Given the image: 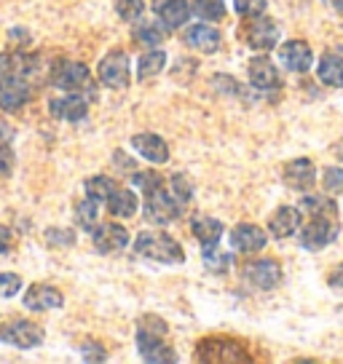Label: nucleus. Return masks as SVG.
Masks as SVG:
<instances>
[{
	"instance_id": "obj_1",
	"label": "nucleus",
	"mask_w": 343,
	"mask_h": 364,
	"mask_svg": "<svg viewBox=\"0 0 343 364\" xmlns=\"http://www.w3.org/2000/svg\"><path fill=\"white\" fill-rule=\"evenodd\" d=\"M132 182L145 191V220L156 225H169L172 220H177L194 196V188L183 174L164 180L156 171H134Z\"/></svg>"
},
{
	"instance_id": "obj_2",
	"label": "nucleus",
	"mask_w": 343,
	"mask_h": 364,
	"mask_svg": "<svg viewBox=\"0 0 343 364\" xmlns=\"http://www.w3.org/2000/svg\"><path fill=\"white\" fill-rule=\"evenodd\" d=\"M300 209L309 212L311 220L300 228V247L309 252L324 250L327 244L338 239V206L330 198H320V196H306L300 201Z\"/></svg>"
},
{
	"instance_id": "obj_3",
	"label": "nucleus",
	"mask_w": 343,
	"mask_h": 364,
	"mask_svg": "<svg viewBox=\"0 0 343 364\" xmlns=\"http://www.w3.org/2000/svg\"><path fill=\"white\" fill-rule=\"evenodd\" d=\"M134 252L139 257H148V260L164 262V265H180L185 262V252L177 241L159 233V230H142L134 239Z\"/></svg>"
},
{
	"instance_id": "obj_4",
	"label": "nucleus",
	"mask_w": 343,
	"mask_h": 364,
	"mask_svg": "<svg viewBox=\"0 0 343 364\" xmlns=\"http://www.w3.org/2000/svg\"><path fill=\"white\" fill-rule=\"evenodd\" d=\"M199 362H228V364H250L252 356L244 353L236 341H228V338H206V341L199 343V353H196Z\"/></svg>"
},
{
	"instance_id": "obj_5",
	"label": "nucleus",
	"mask_w": 343,
	"mask_h": 364,
	"mask_svg": "<svg viewBox=\"0 0 343 364\" xmlns=\"http://www.w3.org/2000/svg\"><path fill=\"white\" fill-rule=\"evenodd\" d=\"M241 41L255 51H271L279 43V24L263 14L252 16L250 22L241 27Z\"/></svg>"
},
{
	"instance_id": "obj_6",
	"label": "nucleus",
	"mask_w": 343,
	"mask_h": 364,
	"mask_svg": "<svg viewBox=\"0 0 343 364\" xmlns=\"http://www.w3.org/2000/svg\"><path fill=\"white\" fill-rule=\"evenodd\" d=\"M51 83L62 91H83L92 89V73L80 62H70V59H59L51 68Z\"/></svg>"
},
{
	"instance_id": "obj_7",
	"label": "nucleus",
	"mask_w": 343,
	"mask_h": 364,
	"mask_svg": "<svg viewBox=\"0 0 343 364\" xmlns=\"http://www.w3.org/2000/svg\"><path fill=\"white\" fill-rule=\"evenodd\" d=\"M0 343H9L14 348H35L43 343V330L27 318H14L0 327Z\"/></svg>"
},
{
	"instance_id": "obj_8",
	"label": "nucleus",
	"mask_w": 343,
	"mask_h": 364,
	"mask_svg": "<svg viewBox=\"0 0 343 364\" xmlns=\"http://www.w3.org/2000/svg\"><path fill=\"white\" fill-rule=\"evenodd\" d=\"M97 75L102 80L107 89H126L129 86V57L124 51H110L107 57L100 62Z\"/></svg>"
},
{
	"instance_id": "obj_9",
	"label": "nucleus",
	"mask_w": 343,
	"mask_h": 364,
	"mask_svg": "<svg viewBox=\"0 0 343 364\" xmlns=\"http://www.w3.org/2000/svg\"><path fill=\"white\" fill-rule=\"evenodd\" d=\"M137 348H139V356L145 362H161V364L177 362V353L172 351V346L164 341V335H156V332L137 330Z\"/></svg>"
},
{
	"instance_id": "obj_10",
	"label": "nucleus",
	"mask_w": 343,
	"mask_h": 364,
	"mask_svg": "<svg viewBox=\"0 0 343 364\" xmlns=\"http://www.w3.org/2000/svg\"><path fill=\"white\" fill-rule=\"evenodd\" d=\"M244 279L255 289H274L282 282V268L274 260H252L244 265Z\"/></svg>"
},
{
	"instance_id": "obj_11",
	"label": "nucleus",
	"mask_w": 343,
	"mask_h": 364,
	"mask_svg": "<svg viewBox=\"0 0 343 364\" xmlns=\"http://www.w3.org/2000/svg\"><path fill=\"white\" fill-rule=\"evenodd\" d=\"M30 102V86L22 75L6 73V78L0 80V107L3 110H19Z\"/></svg>"
},
{
	"instance_id": "obj_12",
	"label": "nucleus",
	"mask_w": 343,
	"mask_h": 364,
	"mask_svg": "<svg viewBox=\"0 0 343 364\" xmlns=\"http://www.w3.org/2000/svg\"><path fill=\"white\" fill-rule=\"evenodd\" d=\"M94 233V250L110 255V252H121L129 244V230L118 223H102L92 230Z\"/></svg>"
},
{
	"instance_id": "obj_13",
	"label": "nucleus",
	"mask_w": 343,
	"mask_h": 364,
	"mask_svg": "<svg viewBox=\"0 0 343 364\" xmlns=\"http://www.w3.org/2000/svg\"><path fill=\"white\" fill-rule=\"evenodd\" d=\"M265 244H268V236H265L263 228L241 223V225H236L231 230V247H233V252L250 255V252H260Z\"/></svg>"
},
{
	"instance_id": "obj_14",
	"label": "nucleus",
	"mask_w": 343,
	"mask_h": 364,
	"mask_svg": "<svg viewBox=\"0 0 343 364\" xmlns=\"http://www.w3.org/2000/svg\"><path fill=\"white\" fill-rule=\"evenodd\" d=\"M279 59L287 70L292 73H306L314 62V54H311V46L306 41H287L279 48Z\"/></svg>"
},
{
	"instance_id": "obj_15",
	"label": "nucleus",
	"mask_w": 343,
	"mask_h": 364,
	"mask_svg": "<svg viewBox=\"0 0 343 364\" xmlns=\"http://www.w3.org/2000/svg\"><path fill=\"white\" fill-rule=\"evenodd\" d=\"M62 303H65V295L57 287L33 284L24 292V308L30 311H51V308H62Z\"/></svg>"
},
{
	"instance_id": "obj_16",
	"label": "nucleus",
	"mask_w": 343,
	"mask_h": 364,
	"mask_svg": "<svg viewBox=\"0 0 343 364\" xmlns=\"http://www.w3.org/2000/svg\"><path fill=\"white\" fill-rule=\"evenodd\" d=\"M153 11L159 14L164 27L177 30V27H183L191 19V3L188 0H156V9Z\"/></svg>"
},
{
	"instance_id": "obj_17",
	"label": "nucleus",
	"mask_w": 343,
	"mask_h": 364,
	"mask_svg": "<svg viewBox=\"0 0 343 364\" xmlns=\"http://www.w3.org/2000/svg\"><path fill=\"white\" fill-rule=\"evenodd\" d=\"M247 73H250V83L255 89L268 91L279 86V70L274 68V62L268 57H255L250 59L247 65Z\"/></svg>"
},
{
	"instance_id": "obj_18",
	"label": "nucleus",
	"mask_w": 343,
	"mask_h": 364,
	"mask_svg": "<svg viewBox=\"0 0 343 364\" xmlns=\"http://www.w3.org/2000/svg\"><path fill=\"white\" fill-rule=\"evenodd\" d=\"M285 182L292 191H309L317 182V169L309 159H295L285 166Z\"/></svg>"
},
{
	"instance_id": "obj_19",
	"label": "nucleus",
	"mask_w": 343,
	"mask_h": 364,
	"mask_svg": "<svg viewBox=\"0 0 343 364\" xmlns=\"http://www.w3.org/2000/svg\"><path fill=\"white\" fill-rule=\"evenodd\" d=\"M300 223H303V217H300L297 209L282 206V209L274 212L271 220H268V230H271L274 239H290V236H295L297 230H300Z\"/></svg>"
},
{
	"instance_id": "obj_20",
	"label": "nucleus",
	"mask_w": 343,
	"mask_h": 364,
	"mask_svg": "<svg viewBox=\"0 0 343 364\" xmlns=\"http://www.w3.org/2000/svg\"><path fill=\"white\" fill-rule=\"evenodd\" d=\"M132 148L137 150L142 159H148L150 164H164V161L169 159V145H167L164 136H159V134L132 136Z\"/></svg>"
},
{
	"instance_id": "obj_21",
	"label": "nucleus",
	"mask_w": 343,
	"mask_h": 364,
	"mask_svg": "<svg viewBox=\"0 0 343 364\" xmlns=\"http://www.w3.org/2000/svg\"><path fill=\"white\" fill-rule=\"evenodd\" d=\"M185 43L196 48V51H204V54H215L220 48V33L209 24H191L185 30Z\"/></svg>"
},
{
	"instance_id": "obj_22",
	"label": "nucleus",
	"mask_w": 343,
	"mask_h": 364,
	"mask_svg": "<svg viewBox=\"0 0 343 364\" xmlns=\"http://www.w3.org/2000/svg\"><path fill=\"white\" fill-rule=\"evenodd\" d=\"M89 113V102L80 97L78 91H73L68 97H59L51 102V115H57L62 121H83Z\"/></svg>"
},
{
	"instance_id": "obj_23",
	"label": "nucleus",
	"mask_w": 343,
	"mask_h": 364,
	"mask_svg": "<svg viewBox=\"0 0 343 364\" xmlns=\"http://www.w3.org/2000/svg\"><path fill=\"white\" fill-rule=\"evenodd\" d=\"M317 78L324 86L343 89V48H335V54H324L317 68Z\"/></svg>"
},
{
	"instance_id": "obj_24",
	"label": "nucleus",
	"mask_w": 343,
	"mask_h": 364,
	"mask_svg": "<svg viewBox=\"0 0 343 364\" xmlns=\"http://www.w3.org/2000/svg\"><path fill=\"white\" fill-rule=\"evenodd\" d=\"M191 230H194V236L199 239V244H201V252H209L220 244L223 223L215 220V217H199V220L191 223Z\"/></svg>"
},
{
	"instance_id": "obj_25",
	"label": "nucleus",
	"mask_w": 343,
	"mask_h": 364,
	"mask_svg": "<svg viewBox=\"0 0 343 364\" xmlns=\"http://www.w3.org/2000/svg\"><path fill=\"white\" fill-rule=\"evenodd\" d=\"M107 212L113 217H132L137 212V196L124 188H115L113 196L107 198Z\"/></svg>"
},
{
	"instance_id": "obj_26",
	"label": "nucleus",
	"mask_w": 343,
	"mask_h": 364,
	"mask_svg": "<svg viewBox=\"0 0 343 364\" xmlns=\"http://www.w3.org/2000/svg\"><path fill=\"white\" fill-rule=\"evenodd\" d=\"M164 65H167V54L159 51V48H150V51H145V54L139 57L137 78L148 80V78H153V75H159L161 70H164Z\"/></svg>"
},
{
	"instance_id": "obj_27",
	"label": "nucleus",
	"mask_w": 343,
	"mask_h": 364,
	"mask_svg": "<svg viewBox=\"0 0 343 364\" xmlns=\"http://www.w3.org/2000/svg\"><path fill=\"white\" fill-rule=\"evenodd\" d=\"M191 11L204 22H220L226 16V0H194Z\"/></svg>"
},
{
	"instance_id": "obj_28",
	"label": "nucleus",
	"mask_w": 343,
	"mask_h": 364,
	"mask_svg": "<svg viewBox=\"0 0 343 364\" xmlns=\"http://www.w3.org/2000/svg\"><path fill=\"white\" fill-rule=\"evenodd\" d=\"M83 188H86V196L94 201H107L115 191V182L110 177H89Z\"/></svg>"
},
{
	"instance_id": "obj_29",
	"label": "nucleus",
	"mask_w": 343,
	"mask_h": 364,
	"mask_svg": "<svg viewBox=\"0 0 343 364\" xmlns=\"http://www.w3.org/2000/svg\"><path fill=\"white\" fill-rule=\"evenodd\" d=\"M75 223H78L83 230H94L97 228V201L94 198H86L75 206Z\"/></svg>"
},
{
	"instance_id": "obj_30",
	"label": "nucleus",
	"mask_w": 343,
	"mask_h": 364,
	"mask_svg": "<svg viewBox=\"0 0 343 364\" xmlns=\"http://www.w3.org/2000/svg\"><path fill=\"white\" fill-rule=\"evenodd\" d=\"M322 188L327 193H343V169L341 166H327L322 171Z\"/></svg>"
},
{
	"instance_id": "obj_31",
	"label": "nucleus",
	"mask_w": 343,
	"mask_h": 364,
	"mask_svg": "<svg viewBox=\"0 0 343 364\" xmlns=\"http://www.w3.org/2000/svg\"><path fill=\"white\" fill-rule=\"evenodd\" d=\"M134 41L142 46H159L164 41V33L156 24H139L137 30H134Z\"/></svg>"
},
{
	"instance_id": "obj_32",
	"label": "nucleus",
	"mask_w": 343,
	"mask_h": 364,
	"mask_svg": "<svg viewBox=\"0 0 343 364\" xmlns=\"http://www.w3.org/2000/svg\"><path fill=\"white\" fill-rule=\"evenodd\" d=\"M115 9H118V16L124 22H134V19H139L145 14V3L142 0H118Z\"/></svg>"
},
{
	"instance_id": "obj_33",
	"label": "nucleus",
	"mask_w": 343,
	"mask_h": 364,
	"mask_svg": "<svg viewBox=\"0 0 343 364\" xmlns=\"http://www.w3.org/2000/svg\"><path fill=\"white\" fill-rule=\"evenodd\" d=\"M46 241L48 247H73L75 244V233L70 228H48Z\"/></svg>"
},
{
	"instance_id": "obj_34",
	"label": "nucleus",
	"mask_w": 343,
	"mask_h": 364,
	"mask_svg": "<svg viewBox=\"0 0 343 364\" xmlns=\"http://www.w3.org/2000/svg\"><path fill=\"white\" fill-rule=\"evenodd\" d=\"M233 11L244 16V19L260 16L265 11V0H233Z\"/></svg>"
},
{
	"instance_id": "obj_35",
	"label": "nucleus",
	"mask_w": 343,
	"mask_h": 364,
	"mask_svg": "<svg viewBox=\"0 0 343 364\" xmlns=\"http://www.w3.org/2000/svg\"><path fill=\"white\" fill-rule=\"evenodd\" d=\"M19 289H22V279L16 273H0V300L19 295Z\"/></svg>"
},
{
	"instance_id": "obj_36",
	"label": "nucleus",
	"mask_w": 343,
	"mask_h": 364,
	"mask_svg": "<svg viewBox=\"0 0 343 364\" xmlns=\"http://www.w3.org/2000/svg\"><path fill=\"white\" fill-rule=\"evenodd\" d=\"M204 262L209 271L223 273V271H228V265H233V257H231V255H220L218 247H215V250L204 252Z\"/></svg>"
},
{
	"instance_id": "obj_37",
	"label": "nucleus",
	"mask_w": 343,
	"mask_h": 364,
	"mask_svg": "<svg viewBox=\"0 0 343 364\" xmlns=\"http://www.w3.org/2000/svg\"><path fill=\"white\" fill-rule=\"evenodd\" d=\"M83 359H86V362H105L107 353H105V348L100 343L89 341V343H83Z\"/></svg>"
},
{
	"instance_id": "obj_38",
	"label": "nucleus",
	"mask_w": 343,
	"mask_h": 364,
	"mask_svg": "<svg viewBox=\"0 0 343 364\" xmlns=\"http://www.w3.org/2000/svg\"><path fill=\"white\" fill-rule=\"evenodd\" d=\"M139 330L156 332V335H167V321L159 316H142L139 318Z\"/></svg>"
},
{
	"instance_id": "obj_39",
	"label": "nucleus",
	"mask_w": 343,
	"mask_h": 364,
	"mask_svg": "<svg viewBox=\"0 0 343 364\" xmlns=\"http://www.w3.org/2000/svg\"><path fill=\"white\" fill-rule=\"evenodd\" d=\"M14 247V236H11V230L6 225H0V255H6V252H11Z\"/></svg>"
},
{
	"instance_id": "obj_40",
	"label": "nucleus",
	"mask_w": 343,
	"mask_h": 364,
	"mask_svg": "<svg viewBox=\"0 0 343 364\" xmlns=\"http://www.w3.org/2000/svg\"><path fill=\"white\" fill-rule=\"evenodd\" d=\"M11 139H14V129L0 121V148H11Z\"/></svg>"
},
{
	"instance_id": "obj_41",
	"label": "nucleus",
	"mask_w": 343,
	"mask_h": 364,
	"mask_svg": "<svg viewBox=\"0 0 343 364\" xmlns=\"http://www.w3.org/2000/svg\"><path fill=\"white\" fill-rule=\"evenodd\" d=\"M327 284H330L332 289H343V265L332 268V273L327 276Z\"/></svg>"
},
{
	"instance_id": "obj_42",
	"label": "nucleus",
	"mask_w": 343,
	"mask_h": 364,
	"mask_svg": "<svg viewBox=\"0 0 343 364\" xmlns=\"http://www.w3.org/2000/svg\"><path fill=\"white\" fill-rule=\"evenodd\" d=\"M324 3H330L332 9H335V14H338V16H343V0H324Z\"/></svg>"
}]
</instances>
